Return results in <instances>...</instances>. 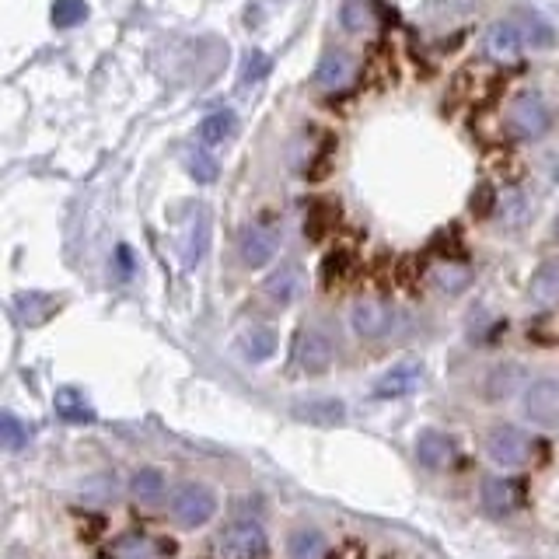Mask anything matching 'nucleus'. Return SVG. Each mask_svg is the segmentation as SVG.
<instances>
[{
  "instance_id": "nucleus-27",
  "label": "nucleus",
  "mask_w": 559,
  "mask_h": 559,
  "mask_svg": "<svg viewBox=\"0 0 559 559\" xmlns=\"http://www.w3.org/2000/svg\"><path fill=\"white\" fill-rule=\"evenodd\" d=\"M273 70V60L266 53H249L242 60V74H238V84H242V88H252V84H263L266 81V74H270Z\"/></svg>"
},
{
  "instance_id": "nucleus-10",
  "label": "nucleus",
  "mask_w": 559,
  "mask_h": 559,
  "mask_svg": "<svg viewBox=\"0 0 559 559\" xmlns=\"http://www.w3.org/2000/svg\"><path fill=\"white\" fill-rule=\"evenodd\" d=\"M416 458H420V465H427V469H448V465L455 462V441L434 427L423 430V434L416 437Z\"/></svg>"
},
{
  "instance_id": "nucleus-13",
  "label": "nucleus",
  "mask_w": 559,
  "mask_h": 559,
  "mask_svg": "<svg viewBox=\"0 0 559 559\" xmlns=\"http://www.w3.org/2000/svg\"><path fill=\"white\" fill-rule=\"evenodd\" d=\"M294 416L311 423V427H336L346 416V406L339 399H308V402H297Z\"/></svg>"
},
{
  "instance_id": "nucleus-40",
  "label": "nucleus",
  "mask_w": 559,
  "mask_h": 559,
  "mask_svg": "<svg viewBox=\"0 0 559 559\" xmlns=\"http://www.w3.org/2000/svg\"><path fill=\"white\" fill-rule=\"evenodd\" d=\"M556 238H559V217H556Z\"/></svg>"
},
{
  "instance_id": "nucleus-11",
  "label": "nucleus",
  "mask_w": 559,
  "mask_h": 559,
  "mask_svg": "<svg viewBox=\"0 0 559 559\" xmlns=\"http://www.w3.org/2000/svg\"><path fill=\"white\" fill-rule=\"evenodd\" d=\"M350 77H353V56L343 53V49H332V53H325L322 60H318V70H315L318 88L339 91L350 84Z\"/></svg>"
},
{
  "instance_id": "nucleus-5",
  "label": "nucleus",
  "mask_w": 559,
  "mask_h": 559,
  "mask_svg": "<svg viewBox=\"0 0 559 559\" xmlns=\"http://www.w3.org/2000/svg\"><path fill=\"white\" fill-rule=\"evenodd\" d=\"M521 413L535 427H559V381L542 378L528 385L525 399H521Z\"/></svg>"
},
{
  "instance_id": "nucleus-7",
  "label": "nucleus",
  "mask_w": 559,
  "mask_h": 559,
  "mask_svg": "<svg viewBox=\"0 0 559 559\" xmlns=\"http://www.w3.org/2000/svg\"><path fill=\"white\" fill-rule=\"evenodd\" d=\"M332 339L322 329H304L297 339V367L301 374H325L332 367Z\"/></svg>"
},
{
  "instance_id": "nucleus-28",
  "label": "nucleus",
  "mask_w": 559,
  "mask_h": 559,
  "mask_svg": "<svg viewBox=\"0 0 559 559\" xmlns=\"http://www.w3.org/2000/svg\"><path fill=\"white\" fill-rule=\"evenodd\" d=\"M88 18V4L84 0H56L53 4V25L56 28H74Z\"/></svg>"
},
{
  "instance_id": "nucleus-37",
  "label": "nucleus",
  "mask_w": 559,
  "mask_h": 559,
  "mask_svg": "<svg viewBox=\"0 0 559 559\" xmlns=\"http://www.w3.org/2000/svg\"><path fill=\"white\" fill-rule=\"evenodd\" d=\"M367 553H364V546H360V542H343V546H339L336 549V556H332V559H364Z\"/></svg>"
},
{
  "instance_id": "nucleus-17",
  "label": "nucleus",
  "mask_w": 559,
  "mask_h": 559,
  "mask_svg": "<svg viewBox=\"0 0 559 559\" xmlns=\"http://www.w3.org/2000/svg\"><path fill=\"white\" fill-rule=\"evenodd\" d=\"M235 133H238V116H235V112H228V109L210 112V116L200 123V140H203V147H221V144H228V140L235 137Z\"/></svg>"
},
{
  "instance_id": "nucleus-21",
  "label": "nucleus",
  "mask_w": 559,
  "mask_h": 559,
  "mask_svg": "<svg viewBox=\"0 0 559 559\" xmlns=\"http://www.w3.org/2000/svg\"><path fill=\"white\" fill-rule=\"evenodd\" d=\"M532 301L542 308L559 304V259H546L532 277Z\"/></svg>"
},
{
  "instance_id": "nucleus-26",
  "label": "nucleus",
  "mask_w": 559,
  "mask_h": 559,
  "mask_svg": "<svg viewBox=\"0 0 559 559\" xmlns=\"http://www.w3.org/2000/svg\"><path fill=\"white\" fill-rule=\"evenodd\" d=\"M53 406H56V413H60L63 420H70V423H84V420H91V416H95L77 388H60V392H56V399H53Z\"/></svg>"
},
{
  "instance_id": "nucleus-16",
  "label": "nucleus",
  "mask_w": 559,
  "mask_h": 559,
  "mask_svg": "<svg viewBox=\"0 0 559 559\" xmlns=\"http://www.w3.org/2000/svg\"><path fill=\"white\" fill-rule=\"evenodd\" d=\"M339 224V207L332 200H315L308 207V214H304V235L311 238V242H322L329 231H336Z\"/></svg>"
},
{
  "instance_id": "nucleus-1",
  "label": "nucleus",
  "mask_w": 559,
  "mask_h": 559,
  "mask_svg": "<svg viewBox=\"0 0 559 559\" xmlns=\"http://www.w3.org/2000/svg\"><path fill=\"white\" fill-rule=\"evenodd\" d=\"M532 448H535L532 437L521 427H514V423H497V427L486 434V455H490V462L500 465V469H521V465H528Z\"/></svg>"
},
{
  "instance_id": "nucleus-34",
  "label": "nucleus",
  "mask_w": 559,
  "mask_h": 559,
  "mask_svg": "<svg viewBox=\"0 0 559 559\" xmlns=\"http://www.w3.org/2000/svg\"><path fill=\"white\" fill-rule=\"evenodd\" d=\"M367 21H371V4H367V0H346L343 25L346 28H364Z\"/></svg>"
},
{
  "instance_id": "nucleus-25",
  "label": "nucleus",
  "mask_w": 559,
  "mask_h": 559,
  "mask_svg": "<svg viewBox=\"0 0 559 559\" xmlns=\"http://www.w3.org/2000/svg\"><path fill=\"white\" fill-rule=\"evenodd\" d=\"M105 559H154V546L147 535H119L109 549H105Z\"/></svg>"
},
{
  "instance_id": "nucleus-22",
  "label": "nucleus",
  "mask_w": 559,
  "mask_h": 559,
  "mask_svg": "<svg viewBox=\"0 0 559 559\" xmlns=\"http://www.w3.org/2000/svg\"><path fill=\"white\" fill-rule=\"evenodd\" d=\"M242 353H245V360H252V364H263V360H270L273 353H277V332L266 329V325L249 329L242 336Z\"/></svg>"
},
{
  "instance_id": "nucleus-31",
  "label": "nucleus",
  "mask_w": 559,
  "mask_h": 559,
  "mask_svg": "<svg viewBox=\"0 0 559 559\" xmlns=\"http://www.w3.org/2000/svg\"><path fill=\"white\" fill-rule=\"evenodd\" d=\"M0 434H4V448L7 451H18L21 444L28 441V427L21 420H14L11 413L0 416Z\"/></svg>"
},
{
  "instance_id": "nucleus-39",
  "label": "nucleus",
  "mask_w": 559,
  "mask_h": 559,
  "mask_svg": "<svg viewBox=\"0 0 559 559\" xmlns=\"http://www.w3.org/2000/svg\"><path fill=\"white\" fill-rule=\"evenodd\" d=\"M102 532V518H88V521H81V539H95V535Z\"/></svg>"
},
{
  "instance_id": "nucleus-38",
  "label": "nucleus",
  "mask_w": 559,
  "mask_h": 559,
  "mask_svg": "<svg viewBox=\"0 0 559 559\" xmlns=\"http://www.w3.org/2000/svg\"><path fill=\"white\" fill-rule=\"evenodd\" d=\"M504 210L511 214V224H521V214H525V200H521V196H507Z\"/></svg>"
},
{
  "instance_id": "nucleus-36",
  "label": "nucleus",
  "mask_w": 559,
  "mask_h": 559,
  "mask_svg": "<svg viewBox=\"0 0 559 559\" xmlns=\"http://www.w3.org/2000/svg\"><path fill=\"white\" fill-rule=\"evenodd\" d=\"M525 32V42H532V46H549L553 42V32H549V25H542V21H528V28H521Z\"/></svg>"
},
{
  "instance_id": "nucleus-15",
  "label": "nucleus",
  "mask_w": 559,
  "mask_h": 559,
  "mask_svg": "<svg viewBox=\"0 0 559 559\" xmlns=\"http://www.w3.org/2000/svg\"><path fill=\"white\" fill-rule=\"evenodd\" d=\"M521 385H525V367L521 364H500V367H493L490 378H486V399L490 402L511 399Z\"/></svg>"
},
{
  "instance_id": "nucleus-8",
  "label": "nucleus",
  "mask_w": 559,
  "mask_h": 559,
  "mask_svg": "<svg viewBox=\"0 0 559 559\" xmlns=\"http://www.w3.org/2000/svg\"><path fill=\"white\" fill-rule=\"evenodd\" d=\"M479 497H483L486 514H493V518H507V514H514L525 504V490H521L518 479H500V476L486 479Z\"/></svg>"
},
{
  "instance_id": "nucleus-18",
  "label": "nucleus",
  "mask_w": 559,
  "mask_h": 559,
  "mask_svg": "<svg viewBox=\"0 0 559 559\" xmlns=\"http://www.w3.org/2000/svg\"><path fill=\"white\" fill-rule=\"evenodd\" d=\"M165 476H161L158 469H140L137 476L130 479V493L133 500H137L140 507H161V500H165Z\"/></svg>"
},
{
  "instance_id": "nucleus-29",
  "label": "nucleus",
  "mask_w": 559,
  "mask_h": 559,
  "mask_svg": "<svg viewBox=\"0 0 559 559\" xmlns=\"http://www.w3.org/2000/svg\"><path fill=\"white\" fill-rule=\"evenodd\" d=\"M18 311H21V318L25 322H46L49 318V311H53V301L49 297H42V294H21L18 297Z\"/></svg>"
},
{
  "instance_id": "nucleus-14",
  "label": "nucleus",
  "mask_w": 559,
  "mask_h": 559,
  "mask_svg": "<svg viewBox=\"0 0 559 559\" xmlns=\"http://www.w3.org/2000/svg\"><path fill=\"white\" fill-rule=\"evenodd\" d=\"M301 290H304V273H301V266H297V263H283L280 270L273 273L270 280H266V294H270L273 301H280V304L297 301V297H301Z\"/></svg>"
},
{
  "instance_id": "nucleus-35",
  "label": "nucleus",
  "mask_w": 559,
  "mask_h": 559,
  "mask_svg": "<svg viewBox=\"0 0 559 559\" xmlns=\"http://www.w3.org/2000/svg\"><path fill=\"white\" fill-rule=\"evenodd\" d=\"M472 214L476 217H490L493 214V207H497V193H493V186L490 182H483V186L476 189V193H472Z\"/></svg>"
},
{
  "instance_id": "nucleus-30",
  "label": "nucleus",
  "mask_w": 559,
  "mask_h": 559,
  "mask_svg": "<svg viewBox=\"0 0 559 559\" xmlns=\"http://www.w3.org/2000/svg\"><path fill=\"white\" fill-rule=\"evenodd\" d=\"M186 168H189V175H193L196 182H214L217 179V161L210 158L207 151H193V154H189Z\"/></svg>"
},
{
  "instance_id": "nucleus-4",
  "label": "nucleus",
  "mask_w": 559,
  "mask_h": 559,
  "mask_svg": "<svg viewBox=\"0 0 559 559\" xmlns=\"http://www.w3.org/2000/svg\"><path fill=\"white\" fill-rule=\"evenodd\" d=\"M266 532L256 521H235L217 535V559H266Z\"/></svg>"
},
{
  "instance_id": "nucleus-12",
  "label": "nucleus",
  "mask_w": 559,
  "mask_h": 559,
  "mask_svg": "<svg viewBox=\"0 0 559 559\" xmlns=\"http://www.w3.org/2000/svg\"><path fill=\"white\" fill-rule=\"evenodd\" d=\"M392 325V311L385 308L381 301H360L353 308V332L360 339H381Z\"/></svg>"
},
{
  "instance_id": "nucleus-3",
  "label": "nucleus",
  "mask_w": 559,
  "mask_h": 559,
  "mask_svg": "<svg viewBox=\"0 0 559 559\" xmlns=\"http://www.w3.org/2000/svg\"><path fill=\"white\" fill-rule=\"evenodd\" d=\"M217 514V497L203 483H182L172 497V518L182 528H203Z\"/></svg>"
},
{
  "instance_id": "nucleus-24",
  "label": "nucleus",
  "mask_w": 559,
  "mask_h": 559,
  "mask_svg": "<svg viewBox=\"0 0 559 559\" xmlns=\"http://www.w3.org/2000/svg\"><path fill=\"white\" fill-rule=\"evenodd\" d=\"M287 559H325V539L318 528H297L287 542Z\"/></svg>"
},
{
  "instance_id": "nucleus-6",
  "label": "nucleus",
  "mask_w": 559,
  "mask_h": 559,
  "mask_svg": "<svg viewBox=\"0 0 559 559\" xmlns=\"http://www.w3.org/2000/svg\"><path fill=\"white\" fill-rule=\"evenodd\" d=\"M280 252V231L270 224H252L242 235V263L249 270H263L266 263H273Z\"/></svg>"
},
{
  "instance_id": "nucleus-20",
  "label": "nucleus",
  "mask_w": 559,
  "mask_h": 559,
  "mask_svg": "<svg viewBox=\"0 0 559 559\" xmlns=\"http://www.w3.org/2000/svg\"><path fill=\"white\" fill-rule=\"evenodd\" d=\"M207 249H210V217H207V210H196L186 242H182V259H186V266L200 263V259L207 256Z\"/></svg>"
},
{
  "instance_id": "nucleus-33",
  "label": "nucleus",
  "mask_w": 559,
  "mask_h": 559,
  "mask_svg": "<svg viewBox=\"0 0 559 559\" xmlns=\"http://www.w3.org/2000/svg\"><path fill=\"white\" fill-rule=\"evenodd\" d=\"M490 168H493V172H497L504 182H518L521 175H525V165H521V161L514 158V154H507V151L497 154V158L490 161Z\"/></svg>"
},
{
  "instance_id": "nucleus-2",
  "label": "nucleus",
  "mask_w": 559,
  "mask_h": 559,
  "mask_svg": "<svg viewBox=\"0 0 559 559\" xmlns=\"http://www.w3.org/2000/svg\"><path fill=\"white\" fill-rule=\"evenodd\" d=\"M549 126H553V112H549V105L535 91L518 95L511 102V109H507V133L518 140H539Z\"/></svg>"
},
{
  "instance_id": "nucleus-32",
  "label": "nucleus",
  "mask_w": 559,
  "mask_h": 559,
  "mask_svg": "<svg viewBox=\"0 0 559 559\" xmlns=\"http://www.w3.org/2000/svg\"><path fill=\"white\" fill-rule=\"evenodd\" d=\"M423 277V256H402L399 266H395V280H399V287L413 290L416 283Z\"/></svg>"
},
{
  "instance_id": "nucleus-9",
  "label": "nucleus",
  "mask_w": 559,
  "mask_h": 559,
  "mask_svg": "<svg viewBox=\"0 0 559 559\" xmlns=\"http://www.w3.org/2000/svg\"><path fill=\"white\" fill-rule=\"evenodd\" d=\"M423 378V367L416 364V360H406V364H395L388 367L385 374H381L378 381H374V399L378 402H388V399H402V395L416 392V385H420Z\"/></svg>"
},
{
  "instance_id": "nucleus-23",
  "label": "nucleus",
  "mask_w": 559,
  "mask_h": 559,
  "mask_svg": "<svg viewBox=\"0 0 559 559\" xmlns=\"http://www.w3.org/2000/svg\"><path fill=\"white\" fill-rule=\"evenodd\" d=\"M521 46H525V32H521L514 21H500V25H493V32H490V53L493 56L511 60V56L521 53Z\"/></svg>"
},
{
  "instance_id": "nucleus-19",
  "label": "nucleus",
  "mask_w": 559,
  "mask_h": 559,
  "mask_svg": "<svg viewBox=\"0 0 559 559\" xmlns=\"http://www.w3.org/2000/svg\"><path fill=\"white\" fill-rule=\"evenodd\" d=\"M353 273H357V259H353L350 249H336V252H329V256L322 259V283H325V290L346 287V283L353 280Z\"/></svg>"
}]
</instances>
